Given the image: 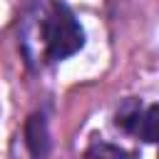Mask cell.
<instances>
[{
    "label": "cell",
    "mask_w": 159,
    "mask_h": 159,
    "mask_svg": "<svg viewBox=\"0 0 159 159\" xmlns=\"http://www.w3.org/2000/svg\"><path fill=\"white\" fill-rule=\"evenodd\" d=\"M87 159H129L122 149L112 147V144H94L87 154Z\"/></svg>",
    "instance_id": "cell-4"
},
{
    "label": "cell",
    "mask_w": 159,
    "mask_h": 159,
    "mask_svg": "<svg viewBox=\"0 0 159 159\" xmlns=\"http://www.w3.org/2000/svg\"><path fill=\"white\" fill-rule=\"evenodd\" d=\"M25 142L35 159H42L50 152V134H47V124L42 114H32L25 122Z\"/></svg>",
    "instance_id": "cell-2"
},
{
    "label": "cell",
    "mask_w": 159,
    "mask_h": 159,
    "mask_svg": "<svg viewBox=\"0 0 159 159\" xmlns=\"http://www.w3.org/2000/svg\"><path fill=\"white\" fill-rule=\"evenodd\" d=\"M134 132L144 142H159V104H154V107H149L147 112L139 114Z\"/></svg>",
    "instance_id": "cell-3"
},
{
    "label": "cell",
    "mask_w": 159,
    "mask_h": 159,
    "mask_svg": "<svg viewBox=\"0 0 159 159\" xmlns=\"http://www.w3.org/2000/svg\"><path fill=\"white\" fill-rule=\"evenodd\" d=\"M45 45L50 60H65L84 45V32L67 5L55 2L45 20Z\"/></svg>",
    "instance_id": "cell-1"
}]
</instances>
